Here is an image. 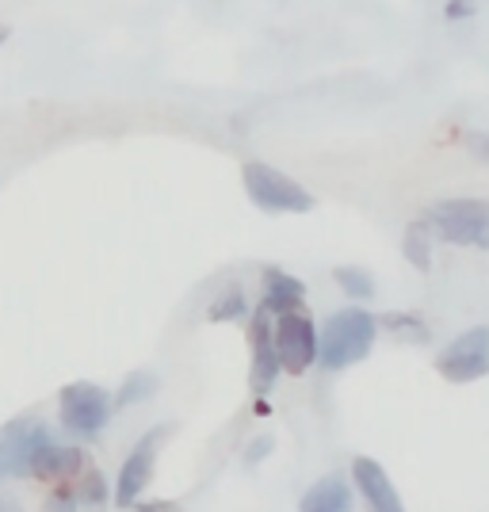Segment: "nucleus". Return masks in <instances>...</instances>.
<instances>
[{"label": "nucleus", "instance_id": "nucleus-5", "mask_svg": "<svg viewBox=\"0 0 489 512\" xmlns=\"http://www.w3.org/2000/svg\"><path fill=\"white\" fill-rule=\"evenodd\" d=\"M241 184L253 199V207L268 214H310L318 207L310 188H302L287 172L272 169L268 161H245L241 165Z\"/></svg>", "mask_w": 489, "mask_h": 512}, {"label": "nucleus", "instance_id": "nucleus-26", "mask_svg": "<svg viewBox=\"0 0 489 512\" xmlns=\"http://www.w3.org/2000/svg\"><path fill=\"white\" fill-rule=\"evenodd\" d=\"M4 35H8V31H4V27H0V39H4Z\"/></svg>", "mask_w": 489, "mask_h": 512}, {"label": "nucleus", "instance_id": "nucleus-4", "mask_svg": "<svg viewBox=\"0 0 489 512\" xmlns=\"http://www.w3.org/2000/svg\"><path fill=\"white\" fill-rule=\"evenodd\" d=\"M436 241L459 249H489V199H440L425 211Z\"/></svg>", "mask_w": 489, "mask_h": 512}, {"label": "nucleus", "instance_id": "nucleus-12", "mask_svg": "<svg viewBox=\"0 0 489 512\" xmlns=\"http://www.w3.org/2000/svg\"><path fill=\"white\" fill-rule=\"evenodd\" d=\"M298 512H352V482L341 474H325L298 497Z\"/></svg>", "mask_w": 489, "mask_h": 512}, {"label": "nucleus", "instance_id": "nucleus-18", "mask_svg": "<svg viewBox=\"0 0 489 512\" xmlns=\"http://www.w3.org/2000/svg\"><path fill=\"white\" fill-rule=\"evenodd\" d=\"M249 314V299H245V291L237 287V283H230L226 291H218L214 295V302L207 306V321H237Z\"/></svg>", "mask_w": 489, "mask_h": 512}, {"label": "nucleus", "instance_id": "nucleus-8", "mask_svg": "<svg viewBox=\"0 0 489 512\" xmlns=\"http://www.w3.org/2000/svg\"><path fill=\"white\" fill-rule=\"evenodd\" d=\"M272 333H276V352L287 375L298 379L310 367H318V325H314V318L306 310L276 318L272 321Z\"/></svg>", "mask_w": 489, "mask_h": 512}, {"label": "nucleus", "instance_id": "nucleus-21", "mask_svg": "<svg viewBox=\"0 0 489 512\" xmlns=\"http://www.w3.org/2000/svg\"><path fill=\"white\" fill-rule=\"evenodd\" d=\"M478 12V0H447L444 4V16L447 20H467Z\"/></svg>", "mask_w": 489, "mask_h": 512}, {"label": "nucleus", "instance_id": "nucleus-6", "mask_svg": "<svg viewBox=\"0 0 489 512\" xmlns=\"http://www.w3.org/2000/svg\"><path fill=\"white\" fill-rule=\"evenodd\" d=\"M165 436H169V425H153L146 436H138V444H134L130 455L123 459V467L115 474V505H119V509H134V505L142 501V493L149 490Z\"/></svg>", "mask_w": 489, "mask_h": 512}, {"label": "nucleus", "instance_id": "nucleus-24", "mask_svg": "<svg viewBox=\"0 0 489 512\" xmlns=\"http://www.w3.org/2000/svg\"><path fill=\"white\" fill-rule=\"evenodd\" d=\"M0 512H23V501L16 493H0Z\"/></svg>", "mask_w": 489, "mask_h": 512}, {"label": "nucleus", "instance_id": "nucleus-19", "mask_svg": "<svg viewBox=\"0 0 489 512\" xmlns=\"http://www.w3.org/2000/svg\"><path fill=\"white\" fill-rule=\"evenodd\" d=\"M81 509H85V505H81V497H77V482L54 486L43 501V512H81Z\"/></svg>", "mask_w": 489, "mask_h": 512}, {"label": "nucleus", "instance_id": "nucleus-11", "mask_svg": "<svg viewBox=\"0 0 489 512\" xmlns=\"http://www.w3.org/2000/svg\"><path fill=\"white\" fill-rule=\"evenodd\" d=\"M306 306V283L283 268H264L260 276V310L283 318V314H295Z\"/></svg>", "mask_w": 489, "mask_h": 512}, {"label": "nucleus", "instance_id": "nucleus-25", "mask_svg": "<svg viewBox=\"0 0 489 512\" xmlns=\"http://www.w3.org/2000/svg\"><path fill=\"white\" fill-rule=\"evenodd\" d=\"M4 478H8V470H4V459H0V482H4Z\"/></svg>", "mask_w": 489, "mask_h": 512}, {"label": "nucleus", "instance_id": "nucleus-3", "mask_svg": "<svg viewBox=\"0 0 489 512\" xmlns=\"http://www.w3.org/2000/svg\"><path fill=\"white\" fill-rule=\"evenodd\" d=\"M111 417H115V394L107 386L81 379V383H69L58 390V428L69 440L88 444V440L104 436Z\"/></svg>", "mask_w": 489, "mask_h": 512}, {"label": "nucleus", "instance_id": "nucleus-9", "mask_svg": "<svg viewBox=\"0 0 489 512\" xmlns=\"http://www.w3.org/2000/svg\"><path fill=\"white\" fill-rule=\"evenodd\" d=\"M272 314H264L256 306L253 321H249V390L256 398L272 394L276 379L283 375V363L276 352V333H272Z\"/></svg>", "mask_w": 489, "mask_h": 512}, {"label": "nucleus", "instance_id": "nucleus-20", "mask_svg": "<svg viewBox=\"0 0 489 512\" xmlns=\"http://www.w3.org/2000/svg\"><path fill=\"white\" fill-rule=\"evenodd\" d=\"M467 150L482 161V165H489V130H470L467 134Z\"/></svg>", "mask_w": 489, "mask_h": 512}, {"label": "nucleus", "instance_id": "nucleus-13", "mask_svg": "<svg viewBox=\"0 0 489 512\" xmlns=\"http://www.w3.org/2000/svg\"><path fill=\"white\" fill-rule=\"evenodd\" d=\"M379 329L390 333L394 341H402V344H428L432 341L428 321L421 318V314H409V310H386V314H379Z\"/></svg>", "mask_w": 489, "mask_h": 512}, {"label": "nucleus", "instance_id": "nucleus-17", "mask_svg": "<svg viewBox=\"0 0 489 512\" xmlns=\"http://www.w3.org/2000/svg\"><path fill=\"white\" fill-rule=\"evenodd\" d=\"M333 279H337V287H341L348 299L356 302H371L375 299V276L360 268V264H341V268H333Z\"/></svg>", "mask_w": 489, "mask_h": 512}, {"label": "nucleus", "instance_id": "nucleus-14", "mask_svg": "<svg viewBox=\"0 0 489 512\" xmlns=\"http://www.w3.org/2000/svg\"><path fill=\"white\" fill-rule=\"evenodd\" d=\"M432 241H436V234H432V226H428L425 218L405 226L402 256L417 268V272H432Z\"/></svg>", "mask_w": 489, "mask_h": 512}, {"label": "nucleus", "instance_id": "nucleus-1", "mask_svg": "<svg viewBox=\"0 0 489 512\" xmlns=\"http://www.w3.org/2000/svg\"><path fill=\"white\" fill-rule=\"evenodd\" d=\"M0 459L8 478L23 482H77L88 470L85 448L69 440L62 428L35 421V417H16L0 428Z\"/></svg>", "mask_w": 489, "mask_h": 512}, {"label": "nucleus", "instance_id": "nucleus-15", "mask_svg": "<svg viewBox=\"0 0 489 512\" xmlns=\"http://www.w3.org/2000/svg\"><path fill=\"white\" fill-rule=\"evenodd\" d=\"M157 390H161V379H157L153 371H130L127 379L119 383V390H115V409L142 406V402H149Z\"/></svg>", "mask_w": 489, "mask_h": 512}, {"label": "nucleus", "instance_id": "nucleus-16", "mask_svg": "<svg viewBox=\"0 0 489 512\" xmlns=\"http://www.w3.org/2000/svg\"><path fill=\"white\" fill-rule=\"evenodd\" d=\"M77 497H81L85 509H107V505H115V486L104 478V470L88 467L77 478Z\"/></svg>", "mask_w": 489, "mask_h": 512}, {"label": "nucleus", "instance_id": "nucleus-23", "mask_svg": "<svg viewBox=\"0 0 489 512\" xmlns=\"http://www.w3.org/2000/svg\"><path fill=\"white\" fill-rule=\"evenodd\" d=\"M134 512H184L180 505H172V501H138Z\"/></svg>", "mask_w": 489, "mask_h": 512}, {"label": "nucleus", "instance_id": "nucleus-7", "mask_svg": "<svg viewBox=\"0 0 489 512\" xmlns=\"http://www.w3.org/2000/svg\"><path fill=\"white\" fill-rule=\"evenodd\" d=\"M436 371L455 386L486 379L489 375V325L463 329V333L436 356Z\"/></svg>", "mask_w": 489, "mask_h": 512}, {"label": "nucleus", "instance_id": "nucleus-2", "mask_svg": "<svg viewBox=\"0 0 489 512\" xmlns=\"http://www.w3.org/2000/svg\"><path fill=\"white\" fill-rule=\"evenodd\" d=\"M379 341V314L363 306H344L329 314L318 333V363L321 371H348L371 356Z\"/></svg>", "mask_w": 489, "mask_h": 512}, {"label": "nucleus", "instance_id": "nucleus-22", "mask_svg": "<svg viewBox=\"0 0 489 512\" xmlns=\"http://www.w3.org/2000/svg\"><path fill=\"white\" fill-rule=\"evenodd\" d=\"M272 444H276L272 436H256L253 444H249V455H245V463H249V467H256V459H268V455H272Z\"/></svg>", "mask_w": 489, "mask_h": 512}, {"label": "nucleus", "instance_id": "nucleus-10", "mask_svg": "<svg viewBox=\"0 0 489 512\" xmlns=\"http://www.w3.org/2000/svg\"><path fill=\"white\" fill-rule=\"evenodd\" d=\"M352 490L360 493V501L367 512H405L402 493L394 490L386 467L375 463V459H367V455H356V459H352Z\"/></svg>", "mask_w": 489, "mask_h": 512}]
</instances>
